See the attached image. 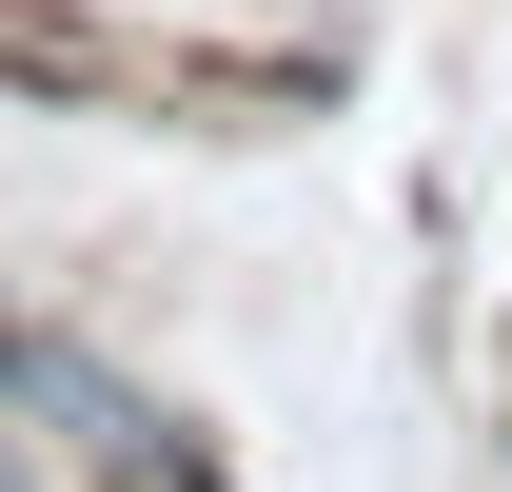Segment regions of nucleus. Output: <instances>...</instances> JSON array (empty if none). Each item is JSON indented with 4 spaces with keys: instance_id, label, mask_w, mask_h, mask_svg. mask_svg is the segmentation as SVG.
<instances>
[{
    "instance_id": "obj_1",
    "label": "nucleus",
    "mask_w": 512,
    "mask_h": 492,
    "mask_svg": "<svg viewBox=\"0 0 512 492\" xmlns=\"http://www.w3.org/2000/svg\"><path fill=\"white\" fill-rule=\"evenodd\" d=\"M0 414L40 433V453H79L99 492H197V473H178V433H158V394H119L79 335H20V315H0Z\"/></svg>"
},
{
    "instance_id": "obj_2",
    "label": "nucleus",
    "mask_w": 512,
    "mask_h": 492,
    "mask_svg": "<svg viewBox=\"0 0 512 492\" xmlns=\"http://www.w3.org/2000/svg\"><path fill=\"white\" fill-rule=\"evenodd\" d=\"M0 79H40V99H138L119 40H79V20H40V0H0Z\"/></svg>"
}]
</instances>
